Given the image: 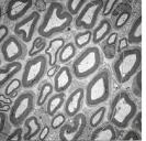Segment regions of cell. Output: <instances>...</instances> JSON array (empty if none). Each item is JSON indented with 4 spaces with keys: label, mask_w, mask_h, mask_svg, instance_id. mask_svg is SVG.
<instances>
[{
    "label": "cell",
    "mask_w": 146,
    "mask_h": 141,
    "mask_svg": "<svg viewBox=\"0 0 146 141\" xmlns=\"http://www.w3.org/2000/svg\"><path fill=\"white\" fill-rule=\"evenodd\" d=\"M115 138H117V131L114 129V125H112L111 122L95 128L91 134V140L95 141H112Z\"/></svg>",
    "instance_id": "e0dca14e"
},
{
    "label": "cell",
    "mask_w": 146,
    "mask_h": 141,
    "mask_svg": "<svg viewBox=\"0 0 146 141\" xmlns=\"http://www.w3.org/2000/svg\"><path fill=\"white\" fill-rule=\"evenodd\" d=\"M142 64V50L139 46L124 50L113 63L115 78L121 84L129 82L139 71Z\"/></svg>",
    "instance_id": "3957f363"
},
{
    "label": "cell",
    "mask_w": 146,
    "mask_h": 141,
    "mask_svg": "<svg viewBox=\"0 0 146 141\" xmlns=\"http://www.w3.org/2000/svg\"><path fill=\"white\" fill-rule=\"evenodd\" d=\"M34 110V95L31 92H24L17 97L10 110L9 118L13 127H20Z\"/></svg>",
    "instance_id": "52a82bcc"
},
{
    "label": "cell",
    "mask_w": 146,
    "mask_h": 141,
    "mask_svg": "<svg viewBox=\"0 0 146 141\" xmlns=\"http://www.w3.org/2000/svg\"><path fill=\"white\" fill-rule=\"evenodd\" d=\"M111 92V76L107 68L92 77L85 90V100L89 107H95L108 100Z\"/></svg>",
    "instance_id": "277c9868"
},
{
    "label": "cell",
    "mask_w": 146,
    "mask_h": 141,
    "mask_svg": "<svg viewBox=\"0 0 146 141\" xmlns=\"http://www.w3.org/2000/svg\"><path fill=\"white\" fill-rule=\"evenodd\" d=\"M127 41L131 44H139L142 42V18L139 17L132 25L127 34Z\"/></svg>",
    "instance_id": "44dd1931"
},
{
    "label": "cell",
    "mask_w": 146,
    "mask_h": 141,
    "mask_svg": "<svg viewBox=\"0 0 146 141\" xmlns=\"http://www.w3.org/2000/svg\"><path fill=\"white\" fill-rule=\"evenodd\" d=\"M136 114L137 107L130 95L125 92H119L110 105L109 121L117 128H126Z\"/></svg>",
    "instance_id": "7a4b0ae2"
},
{
    "label": "cell",
    "mask_w": 146,
    "mask_h": 141,
    "mask_svg": "<svg viewBox=\"0 0 146 141\" xmlns=\"http://www.w3.org/2000/svg\"><path fill=\"white\" fill-rule=\"evenodd\" d=\"M141 120H142V114L139 112L135 115V117L132 120V127L134 129H136L137 132H141L142 131V125H141Z\"/></svg>",
    "instance_id": "e575fe53"
},
{
    "label": "cell",
    "mask_w": 146,
    "mask_h": 141,
    "mask_svg": "<svg viewBox=\"0 0 146 141\" xmlns=\"http://www.w3.org/2000/svg\"><path fill=\"white\" fill-rule=\"evenodd\" d=\"M117 33L112 32L109 37L106 39V45H107L108 47L115 46V44H117Z\"/></svg>",
    "instance_id": "8d00e7d4"
},
{
    "label": "cell",
    "mask_w": 146,
    "mask_h": 141,
    "mask_svg": "<svg viewBox=\"0 0 146 141\" xmlns=\"http://www.w3.org/2000/svg\"><path fill=\"white\" fill-rule=\"evenodd\" d=\"M102 0H92L88 1L87 5L82 8L80 13L77 15L75 20V25L77 29H84L90 31L91 29H95L97 20L99 15L102 12L103 9Z\"/></svg>",
    "instance_id": "ba28073f"
},
{
    "label": "cell",
    "mask_w": 146,
    "mask_h": 141,
    "mask_svg": "<svg viewBox=\"0 0 146 141\" xmlns=\"http://www.w3.org/2000/svg\"><path fill=\"white\" fill-rule=\"evenodd\" d=\"M131 15H132L131 10H124V11H122V12L115 18V21H114V24H113V28H114L115 30H121L126 23L129 22Z\"/></svg>",
    "instance_id": "f1b7e54d"
},
{
    "label": "cell",
    "mask_w": 146,
    "mask_h": 141,
    "mask_svg": "<svg viewBox=\"0 0 146 141\" xmlns=\"http://www.w3.org/2000/svg\"><path fill=\"white\" fill-rule=\"evenodd\" d=\"M65 94L64 93H56L50 97L46 104V112L53 117L59 112V109L65 105Z\"/></svg>",
    "instance_id": "d6986e66"
},
{
    "label": "cell",
    "mask_w": 146,
    "mask_h": 141,
    "mask_svg": "<svg viewBox=\"0 0 146 141\" xmlns=\"http://www.w3.org/2000/svg\"><path fill=\"white\" fill-rule=\"evenodd\" d=\"M66 42L63 37H53L51 41L48 42L46 50L44 51V54L47 56L48 59V64L54 66L56 65V63L58 62V54L60 50L65 46Z\"/></svg>",
    "instance_id": "9a60e30c"
},
{
    "label": "cell",
    "mask_w": 146,
    "mask_h": 141,
    "mask_svg": "<svg viewBox=\"0 0 146 141\" xmlns=\"http://www.w3.org/2000/svg\"><path fill=\"white\" fill-rule=\"evenodd\" d=\"M127 43H129L127 39H125V37H122V39H120V41H119V46H117V50H119V52H123V50H124L125 47L127 46Z\"/></svg>",
    "instance_id": "60d3db41"
},
{
    "label": "cell",
    "mask_w": 146,
    "mask_h": 141,
    "mask_svg": "<svg viewBox=\"0 0 146 141\" xmlns=\"http://www.w3.org/2000/svg\"><path fill=\"white\" fill-rule=\"evenodd\" d=\"M139 132H135V131H129V132H126L124 137H123V139L124 140H139L141 139V136H139Z\"/></svg>",
    "instance_id": "74e56055"
},
{
    "label": "cell",
    "mask_w": 146,
    "mask_h": 141,
    "mask_svg": "<svg viewBox=\"0 0 146 141\" xmlns=\"http://www.w3.org/2000/svg\"><path fill=\"white\" fill-rule=\"evenodd\" d=\"M102 64V54L97 46H88L75 59L73 73L77 78H86L99 69Z\"/></svg>",
    "instance_id": "5b68a950"
},
{
    "label": "cell",
    "mask_w": 146,
    "mask_h": 141,
    "mask_svg": "<svg viewBox=\"0 0 146 141\" xmlns=\"http://www.w3.org/2000/svg\"><path fill=\"white\" fill-rule=\"evenodd\" d=\"M91 41H92V32L88 31V30H85L82 32H78L74 39V43H75L77 49L86 47Z\"/></svg>",
    "instance_id": "cb8c5ba5"
},
{
    "label": "cell",
    "mask_w": 146,
    "mask_h": 141,
    "mask_svg": "<svg viewBox=\"0 0 146 141\" xmlns=\"http://www.w3.org/2000/svg\"><path fill=\"white\" fill-rule=\"evenodd\" d=\"M53 90H55L54 85H52L50 82L44 83L40 89L38 97L36 98V106H43L45 103H47L50 97L53 95Z\"/></svg>",
    "instance_id": "603a6c76"
},
{
    "label": "cell",
    "mask_w": 146,
    "mask_h": 141,
    "mask_svg": "<svg viewBox=\"0 0 146 141\" xmlns=\"http://www.w3.org/2000/svg\"><path fill=\"white\" fill-rule=\"evenodd\" d=\"M11 108H12V105H3L1 104V106H0V112H9V110H11Z\"/></svg>",
    "instance_id": "7bdbcfd3"
},
{
    "label": "cell",
    "mask_w": 146,
    "mask_h": 141,
    "mask_svg": "<svg viewBox=\"0 0 146 141\" xmlns=\"http://www.w3.org/2000/svg\"><path fill=\"white\" fill-rule=\"evenodd\" d=\"M84 99H85V89L81 87L75 89L66 99L65 105H64L66 116L74 118L77 114H79L82 107Z\"/></svg>",
    "instance_id": "7c38bea8"
},
{
    "label": "cell",
    "mask_w": 146,
    "mask_h": 141,
    "mask_svg": "<svg viewBox=\"0 0 146 141\" xmlns=\"http://www.w3.org/2000/svg\"><path fill=\"white\" fill-rule=\"evenodd\" d=\"M59 68H60V67H58L57 65H54V66H52L51 69L47 72V75H48V76H52L53 74H56V73H57V72L59 71Z\"/></svg>",
    "instance_id": "b9f144b4"
},
{
    "label": "cell",
    "mask_w": 146,
    "mask_h": 141,
    "mask_svg": "<svg viewBox=\"0 0 146 141\" xmlns=\"http://www.w3.org/2000/svg\"><path fill=\"white\" fill-rule=\"evenodd\" d=\"M32 6H33L32 1H18V0L10 1L7 5L6 15L9 20L18 22L25 17L27 12L32 8Z\"/></svg>",
    "instance_id": "4fadbf2b"
},
{
    "label": "cell",
    "mask_w": 146,
    "mask_h": 141,
    "mask_svg": "<svg viewBox=\"0 0 146 141\" xmlns=\"http://www.w3.org/2000/svg\"><path fill=\"white\" fill-rule=\"evenodd\" d=\"M24 126L28 128V131L24 134L23 139L24 140H33L36 136H38L42 127H41V122L38 121V119L34 116H30L29 118L24 121Z\"/></svg>",
    "instance_id": "ffe728a7"
},
{
    "label": "cell",
    "mask_w": 146,
    "mask_h": 141,
    "mask_svg": "<svg viewBox=\"0 0 146 141\" xmlns=\"http://www.w3.org/2000/svg\"><path fill=\"white\" fill-rule=\"evenodd\" d=\"M106 114H107V109L106 107H99L96 112H92V115L90 116L89 118V126L91 128H97V127L101 126L104 121V118H106Z\"/></svg>",
    "instance_id": "d4e9b609"
},
{
    "label": "cell",
    "mask_w": 146,
    "mask_h": 141,
    "mask_svg": "<svg viewBox=\"0 0 146 141\" xmlns=\"http://www.w3.org/2000/svg\"><path fill=\"white\" fill-rule=\"evenodd\" d=\"M117 3V0H108L103 3V9H102V15L103 17H108L109 15H111L113 8Z\"/></svg>",
    "instance_id": "d6a6232c"
},
{
    "label": "cell",
    "mask_w": 146,
    "mask_h": 141,
    "mask_svg": "<svg viewBox=\"0 0 146 141\" xmlns=\"http://www.w3.org/2000/svg\"><path fill=\"white\" fill-rule=\"evenodd\" d=\"M112 29L113 27L111 25L109 20L102 19L92 31V42L95 44L101 43L112 33Z\"/></svg>",
    "instance_id": "ac0fdd59"
},
{
    "label": "cell",
    "mask_w": 146,
    "mask_h": 141,
    "mask_svg": "<svg viewBox=\"0 0 146 141\" xmlns=\"http://www.w3.org/2000/svg\"><path fill=\"white\" fill-rule=\"evenodd\" d=\"M88 1L86 0H69L67 1L66 6H67V11L72 15H79L82 8L87 5Z\"/></svg>",
    "instance_id": "83f0119b"
},
{
    "label": "cell",
    "mask_w": 146,
    "mask_h": 141,
    "mask_svg": "<svg viewBox=\"0 0 146 141\" xmlns=\"http://www.w3.org/2000/svg\"><path fill=\"white\" fill-rule=\"evenodd\" d=\"M25 53H27V49L24 44L15 35H10L1 44L2 57L8 63L19 61L25 55Z\"/></svg>",
    "instance_id": "8fae6325"
},
{
    "label": "cell",
    "mask_w": 146,
    "mask_h": 141,
    "mask_svg": "<svg viewBox=\"0 0 146 141\" xmlns=\"http://www.w3.org/2000/svg\"><path fill=\"white\" fill-rule=\"evenodd\" d=\"M74 73L68 66H62L54 76V89L56 93H64L73 84Z\"/></svg>",
    "instance_id": "5bb4252c"
},
{
    "label": "cell",
    "mask_w": 146,
    "mask_h": 141,
    "mask_svg": "<svg viewBox=\"0 0 146 141\" xmlns=\"http://www.w3.org/2000/svg\"><path fill=\"white\" fill-rule=\"evenodd\" d=\"M9 37H10V35H9V28H8L7 25L2 24V25L0 27V43L2 44Z\"/></svg>",
    "instance_id": "d590c367"
},
{
    "label": "cell",
    "mask_w": 146,
    "mask_h": 141,
    "mask_svg": "<svg viewBox=\"0 0 146 141\" xmlns=\"http://www.w3.org/2000/svg\"><path fill=\"white\" fill-rule=\"evenodd\" d=\"M0 119H1V124H0V134H7L8 131H10V125L11 121L10 118L7 116V114L3 112H0Z\"/></svg>",
    "instance_id": "1f68e13d"
},
{
    "label": "cell",
    "mask_w": 146,
    "mask_h": 141,
    "mask_svg": "<svg viewBox=\"0 0 146 141\" xmlns=\"http://www.w3.org/2000/svg\"><path fill=\"white\" fill-rule=\"evenodd\" d=\"M48 134H50V128L47 126H44L43 128L41 129L40 134H38V139H40V140H44V139L47 138Z\"/></svg>",
    "instance_id": "f35d334b"
},
{
    "label": "cell",
    "mask_w": 146,
    "mask_h": 141,
    "mask_svg": "<svg viewBox=\"0 0 146 141\" xmlns=\"http://www.w3.org/2000/svg\"><path fill=\"white\" fill-rule=\"evenodd\" d=\"M41 15L36 11L31 12L29 15L24 17L20 21L15 23V34L21 37L22 41L25 43H29L33 40L35 30L38 29Z\"/></svg>",
    "instance_id": "9c48e42d"
},
{
    "label": "cell",
    "mask_w": 146,
    "mask_h": 141,
    "mask_svg": "<svg viewBox=\"0 0 146 141\" xmlns=\"http://www.w3.org/2000/svg\"><path fill=\"white\" fill-rule=\"evenodd\" d=\"M46 39H44L42 37H35V40L33 41V44H32V47H31V50L29 51V55L31 57H34V56H37V55H41L40 53L44 52L45 50H46V47H47V44L48 43H46V41H45Z\"/></svg>",
    "instance_id": "484cf974"
},
{
    "label": "cell",
    "mask_w": 146,
    "mask_h": 141,
    "mask_svg": "<svg viewBox=\"0 0 146 141\" xmlns=\"http://www.w3.org/2000/svg\"><path fill=\"white\" fill-rule=\"evenodd\" d=\"M20 71H22V64L19 61L2 65L0 68V85H1V87H5L6 84H8L11 80H13L15 75Z\"/></svg>",
    "instance_id": "2e32d148"
},
{
    "label": "cell",
    "mask_w": 146,
    "mask_h": 141,
    "mask_svg": "<svg viewBox=\"0 0 146 141\" xmlns=\"http://www.w3.org/2000/svg\"><path fill=\"white\" fill-rule=\"evenodd\" d=\"M21 87H23V86H22V80H19V78H15V77L13 80H11V81L5 86V92H3V93H5L8 97L13 98V97L17 95V93L20 90Z\"/></svg>",
    "instance_id": "4316f807"
},
{
    "label": "cell",
    "mask_w": 146,
    "mask_h": 141,
    "mask_svg": "<svg viewBox=\"0 0 146 141\" xmlns=\"http://www.w3.org/2000/svg\"><path fill=\"white\" fill-rule=\"evenodd\" d=\"M48 65V59L45 54H41L27 62L22 73V86L23 88H32L43 78Z\"/></svg>",
    "instance_id": "8992f818"
},
{
    "label": "cell",
    "mask_w": 146,
    "mask_h": 141,
    "mask_svg": "<svg viewBox=\"0 0 146 141\" xmlns=\"http://www.w3.org/2000/svg\"><path fill=\"white\" fill-rule=\"evenodd\" d=\"M66 122V114H62V112H57L56 115H54L52 117L51 127L53 130H58L62 127L65 125Z\"/></svg>",
    "instance_id": "4dcf8cb0"
},
{
    "label": "cell",
    "mask_w": 146,
    "mask_h": 141,
    "mask_svg": "<svg viewBox=\"0 0 146 141\" xmlns=\"http://www.w3.org/2000/svg\"><path fill=\"white\" fill-rule=\"evenodd\" d=\"M87 127V119L84 114H77L72 122H65L59 129V139L64 141H75L80 138Z\"/></svg>",
    "instance_id": "30bf717a"
},
{
    "label": "cell",
    "mask_w": 146,
    "mask_h": 141,
    "mask_svg": "<svg viewBox=\"0 0 146 141\" xmlns=\"http://www.w3.org/2000/svg\"><path fill=\"white\" fill-rule=\"evenodd\" d=\"M23 130H22L21 127H15V130L13 132L8 136V140H17V141H20L23 139Z\"/></svg>",
    "instance_id": "836d02e7"
},
{
    "label": "cell",
    "mask_w": 146,
    "mask_h": 141,
    "mask_svg": "<svg viewBox=\"0 0 146 141\" xmlns=\"http://www.w3.org/2000/svg\"><path fill=\"white\" fill-rule=\"evenodd\" d=\"M0 103L3 105H13V102L10 97H8L5 93L3 94H0Z\"/></svg>",
    "instance_id": "ab89813d"
},
{
    "label": "cell",
    "mask_w": 146,
    "mask_h": 141,
    "mask_svg": "<svg viewBox=\"0 0 146 141\" xmlns=\"http://www.w3.org/2000/svg\"><path fill=\"white\" fill-rule=\"evenodd\" d=\"M73 21V15L60 2H52L46 10V13L38 25L37 33L44 39H52L53 37L64 32Z\"/></svg>",
    "instance_id": "6da1fadb"
},
{
    "label": "cell",
    "mask_w": 146,
    "mask_h": 141,
    "mask_svg": "<svg viewBox=\"0 0 146 141\" xmlns=\"http://www.w3.org/2000/svg\"><path fill=\"white\" fill-rule=\"evenodd\" d=\"M132 90L136 97L142 96V71H139L133 76L132 80Z\"/></svg>",
    "instance_id": "f546056e"
},
{
    "label": "cell",
    "mask_w": 146,
    "mask_h": 141,
    "mask_svg": "<svg viewBox=\"0 0 146 141\" xmlns=\"http://www.w3.org/2000/svg\"><path fill=\"white\" fill-rule=\"evenodd\" d=\"M76 53H77V47H76L75 43H72V42L66 43L65 46L60 50L58 54V63L60 64L68 63L70 59L75 57Z\"/></svg>",
    "instance_id": "7402d4cb"
}]
</instances>
